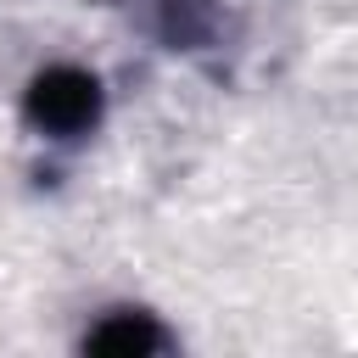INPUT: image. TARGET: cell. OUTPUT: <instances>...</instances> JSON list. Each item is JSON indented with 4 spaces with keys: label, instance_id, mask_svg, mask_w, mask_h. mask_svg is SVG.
<instances>
[{
    "label": "cell",
    "instance_id": "cell-1",
    "mask_svg": "<svg viewBox=\"0 0 358 358\" xmlns=\"http://www.w3.org/2000/svg\"><path fill=\"white\" fill-rule=\"evenodd\" d=\"M95 112H101V84H95L90 73H78V67H50V73H39L34 90H28V117H34V129H45V134H56V140L84 134V129L95 123Z\"/></svg>",
    "mask_w": 358,
    "mask_h": 358
},
{
    "label": "cell",
    "instance_id": "cell-2",
    "mask_svg": "<svg viewBox=\"0 0 358 358\" xmlns=\"http://www.w3.org/2000/svg\"><path fill=\"white\" fill-rule=\"evenodd\" d=\"M84 347H95V352H145V347H162V336H157L145 319H129V313H117L112 324L90 330V341H84Z\"/></svg>",
    "mask_w": 358,
    "mask_h": 358
}]
</instances>
